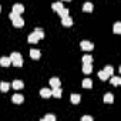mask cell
<instances>
[{
	"label": "cell",
	"instance_id": "5b68a950",
	"mask_svg": "<svg viewBox=\"0 0 121 121\" xmlns=\"http://www.w3.org/2000/svg\"><path fill=\"white\" fill-rule=\"evenodd\" d=\"M61 24L66 26V27H70L73 26V19L70 16H66V17H61Z\"/></svg>",
	"mask_w": 121,
	"mask_h": 121
},
{
	"label": "cell",
	"instance_id": "4dcf8cb0",
	"mask_svg": "<svg viewBox=\"0 0 121 121\" xmlns=\"http://www.w3.org/2000/svg\"><path fill=\"white\" fill-rule=\"evenodd\" d=\"M66 2H71V0H66Z\"/></svg>",
	"mask_w": 121,
	"mask_h": 121
},
{
	"label": "cell",
	"instance_id": "cb8c5ba5",
	"mask_svg": "<svg viewBox=\"0 0 121 121\" xmlns=\"http://www.w3.org/2000/svg\"><path fill=\"white\" fill-rule=\"evenodd\" d=\"M83 63H93V57L90 54H84L83 56Z\"/></svg>",
	"mask_w": 121,
	"mask_h": 121
},
{
	"label": "cell",
	"instance_id": "9c48e42d",
	"mask_svg": "<svg viewBox=\"0 0 121 121\" xmlns=\"http://www.w3.org/2000/svg\"><path fill=\"white\" fill-rule=\"evenodd\" d=\"M51 95L56 97V98H60V97H61V87H53Z\"/></svg>",
	"mask_w": 121,
	"mask_h": 121
},
{
	"label": "cell",
	"instance_id": "603a6c76",
	"mask_svg": "<svg viewBox=\"0 0 121 121\" xmlns=\"http://www.w3.org/2000/svg\"><path fill=\"white\" fill-rule=\"evenodd\" d=\"M111 84H112V86H118V84H121V78H120L118 76L111 77Z\"/></svg>",
	"mask_w": 121,
	"mask_h": 121
},
{
	"label": "cell",
	"instance_id": "d4e9b609",
	"mask_svg": "<svg viewBox=\"0 0 121 121\" xmlns=\"http://www.w3.org/2000/svg\"><path fill=\"white\" fill-rule=\"evenodd\" d=\"M93 7H94V6H93L91 3H86V4L83 6V10H84V12H88V13H90V12H93Z\"/></svg>",
	"mask_w": 121,
	"mask_h": 121
},
{
	"label": "cell",
	"instance_id": "30bf717a",
	"mask_svg": "<svg viewBox=\"0 0 121 121\" xmlns=\"http://www.w3.org/2000/svg\"><path fill=\"white\" fill-rule=\"evenodd\" d=\"M91 71H93L91 63H84V64H83V73H84V74H90Z\"/></svg>",
	"mask_w": 121,
	"mask_h": 121
},
{
	"label": "cell",
	"instance_id": "ac0fdd59",
	"mask_svg": "<svg viewBox=\"0 0 121 121\" xmlns=\"http://www.w3.org/2000/svg\"><path fill=\"white\" fill-rule=\"evenodd\" d=\"M51 7H53V10H54V12H58L60 9L64 7V6H63V3H61V2H56V3H53V4H51Z\"/></svg>",
	"mask_w": 121,
	"mask_h": 121
},
{
	"label": "cell",
	"instance_id": "7c38bea8",
	"mask_svg": "<svg viewBox=\"0 0 121 121\" xmlns=\"http://www.w3.org/2000/svg\"><path fill=\"white\" fill-rule=\"evenodd\" d=\"M40 95L43 98H48V97H51V90L50 88H41L40 90Z\"/></svg>",
	"mask_w": 121,
	"mask_h": 121
},
{
	"label": "cell",
	"instance_id": "e0dca14e",
	"mask_svg": "<svg viewBox=\"0 0 121 121\" xmlns=\"http://www.w3.org/2000/svg\"><path fill=\"white\" fill-rule=\"evenodd\" d=\"M112 101H114V95H112V94H110V93H107V94L104 95V103H107V104L110 103V104H111Z\"/></svg>",
	"mask_w": 121,
	"mask_h": 121
},
{
	"label": "cell",
	"instance_id": "52a82bcc",
	"mask_svg": "<svg viewBox=\"0 0 121 121\" xmlns=\"http://www.w3.org/2000/svg\"><path fill=\"white\" fill-rule=\"evenodd\" d=\"M13 12L16 13V14H22L23 12H24V7H23V4H20V3H16L14 6H13Z\"/></svg>",
	"mask_w": 121,
	"mask_h": 121
},
{
	"label": "cell",
	"instance_id": "f546056e",
	"mask_svg": "<svg viewBox=\"0 0 121 121\" xmlns=\"http://www.w3.org/2000/svg\"><path fill=\"white\" fill-rule=\"evenodd\" d=\"M17 16H19V14H16V13H14V12H12V13H10V14H9V17H10V19H12V20H13V19H14V17H17Z\"/></svg>",
	"mask_w": 121,
	"mask_h": 121
},
{
	"label": "cell",
	"instance_id": "7402d4cb",
	"mask_svg": "<svg viewBox=\"0 0 121 121\" xmlns=\"http://www.w3.org/2000/svg\"><path fill=\"white\" fill-rule=\"evenodd\" d=\"M34 33L37 34V37H39L40 40H41V39H44V31H43L41 29H39V27H37V29H34Z\"/></svg>",
	"mask_w": 121,
	"mask_h": 121
},
{
	"label": "cell",
	"instance_id": "f1b7e54d",
	"mask_svg": "<svg viewBox=\"0 0 121 121\" xmlns=\"http://www.w3.org/2000/svg\"><path fill=\"white\" fill-rule=\"evenodd\" d=\"M81 121H93V117H90V115H84V117H81Z\"/></svg>",
	"mask_w": 121,
	"mask_h": 121
},
{
	"label": "cell",
	"instance_id": "277c9868",
	"mask_svg": "<svg viewBox=\"0 0 121 121\" xmlns=\"http://www.w3.org/2000/svg\"><path fill=\"white\" fill-rule=\"evenodd\" d=\"M0 66H2V67H9V66H12L10 57H2V58H0Z\"/></svg>",
	"mask_w": 121,
	"mask_h": 121
},
{
	"label": "cell",
	"instance_id": "44dd1931",
	"mask_svg": "<svg viewBox=\"0 0 121 121\" xmlns=\"http://www.w3.org/2000/svg\"><path fill=\"white\" fill-rule=\"evenodd\" d=\"M50 86L51 87H60V80L58 78H50Z\"/></svg>",
	"mask_w": 121,
	"mask_h": 121
},
{
	"label": "cell",
	"instance_id": "484cf974",
	"mask_svg": "<svg viewBox=\"0 0 121 121\" xmlns=\"http://www.w3.org/2000/svg\"><path fill=\"white\" fill-rule=\"evenodd\" d=\"M114 33H115V34H120V33H121V23H120V22H117V23L114 24Z\"/></svg>",
	"mask_w": 121,
	"mask_h": 121
},
{
	"label": "cell",
	"instance_id": "8992f818",
	"mask_svg": "<svg viewBox=\"0 0 121 121\" xmlns=\"http://www.w3.org/2000/svg\"><path fill=\"white\" fill-rule=\"evenodd\" d=\"M12 87H13L14 90H22V88H24V83H23L22 80H14V81L12 83Z\"/></svg>",
	"mask_w": 121,
	"mask_h": 121
},
{
	"label": "cell",
	"instance_id": "4fadbf2b",
	"mask_svg": "<svg viewBox=\"0 0 121 121\" xmlns=\"http://www.w3.org/2000/svg\"><path fill=\"white\" fill-rule=\"evenodd\" d=\"M27 40H29V43H33V44H34V43H39V41H40V39L37 37V34H36L34 31H33L31 34H29V39H27Z\"/></svg>",
	"mask_w": 121,
	"mask_h": 121
},
{
	"label": "cell",
	"instance_id": "5bb4252c",
	"mask_svg": "<svg viewBox=\"0 0 121 121\" xmlns=\"http://www.w3.org/2000/svg\"><path fill=\"white\" fill-rule=\"evenodd\" d=\"M40 56H41V54H40V51H39L37 48H31V50H30V57H31V58L39 60V58H40Z\"/></svg>",
	"mask_w": 121,
	"mask_h": 121
},
{
	"label": "cell",
	"instance_id": "3957f363",
	"mask_svg": "<svg viewBox=\"0 0 121 121\" xmlns=\"http://www.w3.org/2000/svg\"><path fill=\"white\" fill-rule=\"evenodd\" d=\"M12 22H13V26H14V27H19V29H20V27H23V26H24V20H23L20 16L14 17Z\"/></svg>",
	"mask_w": 121,
	"mask_h": 121
},
{
	"label": "cell",
	"instance_id": "83f0119b",
	"mask_svg": "<svg viewBox=\"0 0 121 121\" xmlns=\"http://www.w3.org/2000/svg\"><path fill=\"white\" fill-rule=\"evenodd\" d=\"M104 71H105V73H107L108 76H112V73H114V69H112L111 66H107V67L104 69Z\"/></svg>",
	"mask_w": 121,
	"mask_h": 121
},
{
	"label": "cell",
	"instance_id": "6da1fadb",
	"mask_svg": "<svg viewBox=\"0 0 121 121\" xmlns=\"http://www.w3.org/2000/svg\"><path fill=\"white\" fill-rule=\"evenodd\" d=\"M10 60H12V64L16 66V67H22L23 66V57H22L20 53H12Z\"/></svg>",
	"mask_w": 121,
	"mask_h": 121
},
{
	"label": "cell",
	"instance_id": "9a60e30c",
	"mask_svg": "<svg viewBox=\"0 0 121 121\" xmlns=\"http://www.w3.org/2000/svg\"><path fill=\"white\" fill-rule=\"evenodd\" d=\"M70 100H71V103H73V104H78V103H80V100H81V97H80V94H71Z\"/></svg>",
	"mask_w": 121,
	"mask_h": 121
},
{
	"label": "cell",
	"instance_id": "1f68e13d",
	"mask_svg": "<svg viewBox=\"0 0 121 121\" xmlns=\"http://www.w3.org/2000/svg\"><path fill=\"white\" fill-rule=\"evenodd\" d=\"M0 12H2V7H0Z\"/></svg>",
	"mask_w": 121,
	"mask_h": 121
},
{
	"label": "cell",
	"instance_id": "d6986e66",
	"mask_svg": "<svg viewBox=\"0 0 121 121\" xmlns=\"http://www.w3.org/2000/svg\"><path fill=\"white\" fill-rule=\"evenodd\" d=\"M57 13L60 14V17H66V16H69V9H66V7H61V9H60Z\"/></svg>",
	"mask_w": 121,
	"mask_h": 121
},
{
	"label": "cell",
	"instance_id": "ba28073f",
	"mask_svg": "<svg viewBox=\"0 0 121 121\" xmlns=\"http://www.w3.org/2000/svg\"><path fill=\"white\" fill-rule=\"evenodd\" d=\"M12 101H13L14 104H22V103L24 101V97H23L22 94H14V95L12 97Z\"/></svg>",
	"mask_w": 121,
	"mask_h": 121
},
{
	"label": "cell",
	"instance_id": "2e32d148",
	"mask_svg": "<svg viewBox=\"0 0 121 121\" xmlns=\"http://www.w3.org/2000/svg\"><path fill=\"white\" fill-rule=\"evenodd\" d=\"M83 87H84V88H91V87H93V81H91L90 78H84V80H83Z\"/></svg>",
	"mask_w": 121,
	"mask_h": 121
},
{
	"label": "cell",
	"instance_id": "7a4b0ae2",
	"mask_svg": "<svg viewBox=\"0 0 121 121\" xmlns=\"http://www.w3.org/2000/svg\"><path fill=\"white\" fill-rule=\"evenodd\" d=\"M80 46H81V48H83L84 51H91V50L94 48V44H93L91 41H87V40L81 41V43H80Z\"/></svg>",
	"mask_w": 121,
	"mask_h": 121
},
{
	"label": "cell",
	"instance_id": "8fae6325",
	"mask_svg": "<svg viewBox=\"0 0 121 121\" xmlns=\"http://www.w3.org/2000/svg\"><path fill=\"white\" fill-rule=\"evenodd\" d=\"M10 87H12V84H9V83H6V81H2V83H0V91H3V93H7V91L10 90Z\"/></svg>",
	"mask_w": 121,
	"mask_h": 121
},
{
	"label": "cell",
	"instance_id": "ffe728a7",
	"mask_svg": "<svg viewBox=\"0 0 121 121\" xmlns=\"http://www.w3.org/2000/svg\"><path fill=\"white\" fill-rule=\"evenodd\" d=\"M98 77H100V80L105 81V80H108V77H110V76H108V74H107V73L103 70V71H98Z\"/></svg>",
	"mask_w": 121,
	"mask_h": 121
},
{
	"label": "cell",
	"instance_id": "4316f807",
	"mask_svg": "<svg viewBox=\"0 0 121 121\" xmlns=\"http://www.w3.org/2000/svg\"><path fill=\"white\" fill-rule=\"evenodd\" d=\"M43 121H56V115H53V114H47V115L43 118Z\"/></svg>",
	"mask_w": 121,
	"mask_h": 121
}]
</instances>
